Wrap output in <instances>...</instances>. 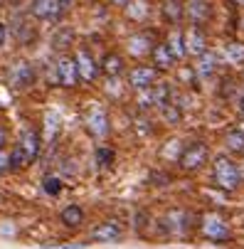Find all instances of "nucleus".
Wrapping results in <instances>:
<instances>
[{"instance_id":"f257e3e1","label":"nucleus","mask_w":244,"mask_h":249,"mask_svg":"<svg viewBox=\"0 0 244 249\" xmlns=\"http://www.w3.org/2000/svg\"><path fill=\"white\" fill-rule=\"evenodd\" d=\"M212 178H215V185H217L220 190L232 193V190L239 188L242 170H239V165H237L232 158L217 156V158H215V165H212Z\"/></svg>"},{"instance_id":"f03ea898","label":"nucleus","mask_w":244,"mask_h":249,"mask_svg":"<svg viewBox=\"0 0 244 249\" xmlns=\"http://www.w3.org/2000/svg\"><path fill=\"white\" fill-rule=\"evenodd\" d=\"M54 84L62 87V89H74L79 84V69H77V62L74 57H69V54H62L54 64Z\"/></svg>"},{"instance_id":"7ed1b4c3","label":"nucleus","mask_w":244,"mask_h":249,"mask_svg":"<svg viewBox=\"0 0 244 249\" xmlns=\"http://www.w3.org/2000/svg\"><path fill=\"white\" fill-rule=\"evenodd\" d=\"M207 156H210L207 146L202 143V141H195V143L183 146V153H180L178 163H180V168H183V170L195 173V170H200V168L207 163Z\"/></svg>"},{"instance_id":"20e7f679","label":"nucleus","mask_w":244,"mask_h":249,"mask_svg":"<svg viewBox=\"0 0 244 249\" xmlns=\"http://www.w3.org/2000/svg\"><path fill=\"white\" fill-rule=\"evenodd\" d=\"M35 69H32V64L30 62H25V59H17V62H13L10 67H8V84L13 87V89H30L32 84H35Z\"/></svg>"},{"instance_id":"39448f33","label":"nucleus","mask_w":244,"mask_h":249,"mask_svg":"<svg viewBox=\"0 0 244 249\" xmlns=\"http://www.w3.org/2000/svg\"><path fill=\"white\" fill-rule=\"evenodd\" d=\"M200 230H202V234H205L207 239H212V242H225V239L232 237L229 225H227L220 215H215V212H210V215H205V217H202Z\"/></svg>"},{"instance_id":"423d86ee","label":"nucleus","mask_w":244,"mask_h":249,"mask_svg":"<svg viewBox=\"0 0 244 249\" xmlns=\"http://www.w3.org/2000/svg\"><path fill=\"white\" fill-rule=\"evenodd\" d=\"M67 0H32V18L37 20H59L64 15Z\"/></svg>"},{"instance_id":"0eeeda50","label":"nucleus","mask_w":244,"mask_h":249,"mask_svg":"<svg viewBox=\"0 0 244 249\" xmlns=\"http://www.w3.org/2000/svg\"><path fill=\"white\" fill-rule=\"evenodd\" d=\"M74 62H77V69H79V79L82 82H94L96 77H99V64H96V59L91 57V52L87 50V47H79L77 52H74Z\"/></svg>"},{"instance_id":"6e6552de","label":"nucleus","mask_w":244,"mask_h":249,"mask_svg":"<svg viewBox=\"0 0 244 249\" xmlns=\"http://www.w3.org/2000/svg\"><path fill=\"white\" fill-rule=\"evenodd\" d=\"M87 128L94 138H106L109 136V116L99 104H94L87 111Z\"/></svg>"},{"instance_id":"1a4fd4ad","label":"nucleus","mask_w":244,"mask_h":249,"mask_svg":"<svg viewBox=\"0 0 244 249\" xmlns=\"http://www.w3.org/2000/svg\"><path fill=\"white\" fill-rule=\"evenodd\" d=\"M17 143L22 146V151H25L27 160H30V163H35V160L40 158V151H42V133H40L37 128L27 126V128L22 131V136H20Z\"/></svg>"},{"instance_id":"9d476101","label":"nucleus","mask_w":244,"mask_h":249,"mask_svg":"<svg viewBox=\"0 0 244 249\" xmlns=\"http://www.w3.org/2000/svg\"><path fill=\"white\" fill-rule=\"evenodd\" d=\"M158 79V69L156 67H133L128 72V84L138 91H146L156 84Z\"/></svg>"},{"instance_id":"9b49d317","label":"nucleus","mask_w":244,"mask_h":249,"mask_svg":"<svg viewBox=\"0 0 244 249\" xmlns=\"http://www.w3.org/2000/svg\"><path fill=\"white\" fill-rule=\"evenodd\" d=\"M185 52L192 57H200L202 52H207V35L202 32L200 25H192L185 32Z\"/></svg>"},{"instance_id":"f8f14e48","label":"nucleus","mask_w":244,"mask_h":249,"mask_svg":"<svg viewBox=\"0 0 244 249\" xmlns=\"http://www.w3.org/2000/svg\"><path fill=\"white\" fill-rule=\"evenodd\" d=\"M185 15L192 20V25H205L212 18V3L210 0H188Z\"/></svg>"},{"instance_id":"ddd939ff","label":"nucleus","mask_w":244,"mask_h":249,"mask_svg":"<svg viewBox=\"0 0 244 249\" xmlns=\"http://www.w3.org/2000/svg\"><path fill=\"white\" fill-rule=\"evenodd\" d=\"M121 234H123L121 222L109 220V222H101L99 227H94L89 237H91V242H114V239H119Z\"/></svg>"},{"instance_id":"4468645a","label":"nucleus","mask_w":244,"mask_h":249,"mask_svg":"<svg viewBox=\"0 0 244 249\" xmlns=\"http://www.w3.org/2000/svg\"><path fill=\"white\" fill-rule=\"evenodd\" d=\"M123 67H126V62H123V57L119 52H106L104 59H101V72L106 77H121Z\"/></svg>"},{"instance_id":"2eb2a0df","label":"nucleus","mask_w":244,"mask_h":249,"mask_svg":"<svg viewBox=\"0 0 244 249\" xmlns=\"http://www.w3.org/2000/svg\"><path fill=\"white\" fill-rule=\"evenodd\" d=\"M15 37H17L20 45H32L37 40V27H35L27 18H20V20H15Z\"/></svg>"},{"instance_id":"dca6fc26","label":"nucleus","mask_w":244,"mask_h":249,"mask_svg":"<svg viewBox=\"0 0 244 249\" xmlns=\"http://www.w3.org/2000/svg\"><path fill=\"white\" fill-rule=\"evenodd\" d=\"M151 59H153V67L156 69H170L173 64H175V57H173V52L168 50V45H153L151 50Z\"/></svg>"},{"instance_id":"f3484780","label":"nucleus","mask_w":244,"mask_h":249,"mask_svg":"<svg viewBox=\"0 0 244 249\" xmlns=\"http://www.w3.org/2000/svg\"><path fill=\"white\" fill-rule=\"evenodd\" d=\"M59 220H62V225H67V227H79V225L84 222V210H82L79 205H67V207L59 212Z\"/></svg>"},{"instance_id":"a211bd4d","label":"nucleus","mask_w":244,"mask_h":249,"mask_svg":"<svg viewBox=\"0 0 244 249\" xmlns=\"http://www.w3.org/2000/svg\"><path fill=\"white\" fill-rule=\"evenodd\" d=\"M148 94H151V104L153 106H158V109H165L168 104H173L170 101V96H173V91H170V87L168 84H158V87H151L148 89Z\"/></svg>"},{"instance_id":"6ab92c4d","label":"nucleus","mask_w":244,"mask_h":249,"mask_svg":"<svg viewBox=\"0 0 244 249\" xmlns=\"http://www.w3.org/2000/svg\"><path fill=\"white\" fill-rule=\"evenodd\" d=\"M165 45H168V50L173 52L175 62H178V59H183V57L188 54V52H185V32H180V30H173Z\"/></svg>"},{"instance_id":"aec40b11","label":"nucleus","mask_w":244,"mask_h":249,"mask_svg":"<svg viewBox=\"0 0 244 249\" xmlns=\"http://www.w3.org/2000/svg\"><path fill=\"white\" fill-rule=\"evenodd\" d=\"M151 15V8L146 0H131V3L126 5V18L128 20H136V22H141Z\"/></svg>"},{"instance_id":"412c9836","label":"nucleus","mask_w":244,"mask_h":249,"mask_svg":"<svg viewBox=\"0 0 244 249\" xmlns=\"http://www.w3.org/2000/svg\"><path fill=\"white\" fill-rule=\"evenodd\" d=\"M215 64H217V57L212 52H202L197 57V64H195V74L197 77H210L215 72Z\"/></svg>"},{"instance_id":"4be33fe9","label":"nucleus","mask_w":244,"mask_h":249,"mask_svg":"<svg viewBox=\"0 0 244 249\" xmlns=\"http://www.w3.org/2000/svg\"><path fill=\"white\" fill-rule=\"evenodd\" d=\"M153 50L151 40H148V35H133V37L128 40V52L136 54V57H141V54H148Z\"/></svg>"},{"instance_id":"5701e85b","label":"nucleus","mask_w":244,"mask_h":249,"mask_svg":"<svg viewBox=\"0 0 244 249\" xmlns=\"http://www.w3.org/2000/svg\"><path fill=\"white\" fill-rule=\"evenodd\" d=\"M225 59H227L232 67L244 64V45H242V42H229V45L225 47Z\"/></svg>"},{"instance_id":"b1692460","label":"nucleus","mask_w":244,"mask_h":249,"mask_svg":"<svg viewBox=\"0 0 244 249\" xmlns=\"http://www.w3.org/2000/svg\"><path fill=\"white\" fill-rule=\"evenodd\" d=\"M163 15H165V20H168V22L175 25V22L185 15V8L178 3V0H165V5H163Z\"/></svg>"},{"instance_id":"393cba45","label":"nucleus","mask_w":244,"mask_h":249,"mask_svg":"<svg viewBox=\"0 0 244 249\" xmlns=\"http://www.w3.org/2000/svg\"><path fill=\"white\" fill-rule=\"evenodd\" d=\"M225 146H227V151H232V153H244V131H229L227 136H225Z\"/></svg>"},{"instance_id":"a878e982","label":"nucleus","mask_w":244,"mask_h":249,"mask_svg":"<svg viewBox=\"0 0 244 249\" xmlns=\"http://www.w3.org/2000/svg\"><path fill=\"white\" fill-rule=\"evenodd\" d=\"M27 165H30V160H27L22 146H20V143L13 146V151H10V173H17V170H22V168H27Z\"/></svg>"},{"instance_id":"bb28decb","label":"nucleus","mask_w":244,"mask_h":249,"mask_svg":"<svg viewBox=\"0 0 244 249\" xmlns=\"http://www.w3.org/2000/svg\"><path fill=\"white\" fill-rule=\"evenodd\" d=\"M57 131H59V114L47 111V114H45V131H42L45 141H54Z\"/></svg>"},{"instance_id":"cd10ccee","label":"nucleus","mask_w":244,"mask_h":249,"mask_svg":"<svg viewBox=\"0 0 244 249\" xmlns=\"http://www.w3.org/2000/svg\"><path fill=\"white\" fill-rule=\"evenodd\" d=\"M42 188H45L47 195H59L62 193V180H59V178H45Z\"/></svg>"},{"instance_id":"c85d7f7f","label":"nucleus","mask_w":244,"mask_h":249,"mask_svg":"<svg viewBox=\"0 0 244 249\" xmlns=\"http://www.w3.org/2000/svg\"><path fill=\"white\" fill-rule=\"evenodd\" d=\"M96 163H99V165H111V163H114V151L106 148V146H101V148L96 151Z\"/></svg>"},{"instance_id":"c756f323","label":"nucleus","mask_w":244,"mask_h":249,"mask_svg":"<svg viewBox=\"0 0 244 249\" xmlns=\"http://www.w3.org/2000/svg\"><path fill=\"white\" fill-rule=\"evenodd\" d=\"M160 111H163L165 121H170V124H175V121H180V111H178V106H175V104H168L165 109H160Z\"/></svg>"},{"instance_id":"7c9ffc66","label":"nucleus","mask_w":244,"mask_h":249,"mask_svg":"<svg viewBox=\"0 0 244 249\" xmlns=\"http://www.w3.org/2000/svg\"><path fill=\"white\" fill-rule=\"evenodd\" d=\"M10 173V153L5 148H0V175Z\"/></svg>"},{"instance_id":"2f4dec72","label":"nucleus","mask_w":244,"mask_h":249,"mask_svg":"<svg viewBox=\"0 0 244 249\" xmlns=\"http://www.w3.org/2000/svg\"><path fill=\"white\" fill-rule=\"evenodd\" d=\"M8 146V128L0 124V148H5Z\"/></svg>"},{"instance_id":"473e14b6","label":"nucleus","mask_w":244,"mask_h":249,"mask_svg":"<svg viewBox=\"0 0 244 249\" xmlns=\"http://www.w3.org/2000/svg\"><path fill=\"white\" fill-rule=\"evenodd\" d=\"M5 40H8V25H5V22H0V47L5 45Z\"/></svg>"},{"instance_id":"72a5a7b5","label":"nucleus","mask_w":244,"mask_h":249,"mask_svg":"<svg viewBox=\"0 0 244 249\" xmlns=\"http://www.w3.org/2000/svg\"><path fill=\"white\" fill-rule=\"evenodd\" d=\"M47 249H82V244H64V247H47Z\"/></svg>"},{"instance_id":"f704fd0d","label":"nucleus","mask_w":244,"mask_h":249,"mask_svg":"<svg viewBox=\"0 0 244 249\" xmlns=\"http://www.w3.org/2000/svg\"><path fill=\"white\" fill-rule=\"evenodd\" d=\"M5 3H8V5H13V8H17V5H22V3H25V0H5Z\"/></svg>"},{"instance_id":"c9c22d12","label":"nucleus","mask_w":244,"mask_h":249,"mask_svg":"<svg viewBox=\"0 0 244 249\" xmlns=\"http://www.w3.org/2000/svg\"><path fill=\"white\" fill-rule=\"evenodd\" d=\"M239 111H242V114H244V94H242V96H239Z\"/></svg>"},{"instance_id":"e433bc0d","label":"nucleus","mask_w":244,"mask_h":249,"mask_svg":"<svg viewBox=\"0 0 244 249\" xmlns=\"http://www.w3.org/2000/svg\"><path fill=\"white\" fill-rule=\"evenodd\" d=\"M114 3H116V5H128L131 0H114Z\"/></svg>"},{"instance_id":"4c0bfd02","label":"nucleus","mask_w":244,"mask_h":249,"mask_svg":"<svg viewBox=\"0 0 244 249\" xmlns=\"http://www.w3.org/2000/svg\"><path fill=\"white\" fill-rule=\"evenodd\" d=\"M229 3H237V5H244V0H229Z\"/></svg>"},{"instance_id":"58836bf2","label":"nucleus","mask_w":244,"mask_h":249,"mask_svg":"<svg viewBox=\"0 0 244 249\" xmlns=\"http://www.w3.org/2000/svg\"><path fill=\"white\" fill-rule=\"evenodd\" d=\"M242 25H244V20H242Z\"/></svg>"}]
</instances>
